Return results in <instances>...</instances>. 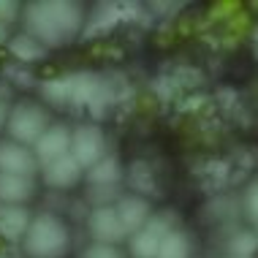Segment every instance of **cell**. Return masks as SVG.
<instances>
[{
  "instance_id": "6da1fadb",
  "label": "cell",
  "mask_w": 258,
  "mask_h": 258,
  "mask_svg": "<svg viewBox=\"0 0 258 258\" xmlns=\"http://www.w3.org/2000/svg\"><path fill=\"white\" fill-rule=\"evenodd\" d=\"M85 25V14L79 3H30L25 6V27L27 36L49 49V46L68 44Z\"/></svg>"
},
{
  "instance_id": "7a4b0ae2",
  "label": "cell",
  "mask_w": 258,
  "mask_h": 258,
  "mask_svg": "<svg viewBox=\"0 0 258 258\" xmlns=\"http://www.w3.org/2000/svg\"><path fill=\"white\" fill-rule=\"evenodd\" d=\"M68 245V226L52 212H41L38 218H33L22 239V247L30 258H60L66 255Z\"/></svg>"
},
{
  "instance_id": "3957f363",
  "label": "cell",
  "mask_w": 258,
  "mask_h": 258,
  "mask_svg": "<svg viewBox=\"0 0 258 258\" xmlns=\"http://www.w3.org/2000/svg\"><path fill=\"white\" fill-rule=\"evenodd\" d=\"M49 125H52L49 114L44 111V106H38V103H33V101L17 103V106L9 111V120H6L11 142L25 144V147L27 144H36Z\"/></svg>"
},
{
  "instance_id": "277c9868",
  "label": "cell",
  "mask_w": 258,
  "mask_h": 258,
  "mask_svg": "<svg viewBox=\"0 0 258 258\" xmlns=\"http://www.w3.org/2000/svg\"><path fill=\"white\" fill-rule=\"evenodd\" d=\"M71 158L85 171L106 158V136L98 125H79L71 134Z\"/></svg>"
},
{
  "instance_id": "5b68a950",
  "label": "cell",
  "mask_w": 258,
  "mask_h": 258,
  "mask_svg": "<svg viewBox=\"0 0 258 258\" xmlns=\"http://www.w3.org/2000/svg\"><path fill=\"white\" fill-rule=\"evenodd\" d=\"M87 226H90V234H93L95 245H111L114 247L117 242H122L125 236V228L120 218H117V209L114 204H106V207H95L87 218Z\"/></svg>"
},
{
  "instance_id": "8992f818",
  "label": "cell",
  "mask_w": 258,
  "mask_h": 258,
  "mask_svg": "<svg viewBox=\"0 0 258 258\" xmlns=\"http://www.w3.org/2000/svg\"><path fill=\"white\" fill-rule=\"evenodd\" d=\"M33 147H36L33 155H36L41 166L52 163V160H60V158L71 155V131L66 125H49Z\"/></svg>"
},
{
  "instance_id": "52a82bcc",
  "label": "cell",
  "mask_w": 258,
  "mask_h": 258,
  "mask_svg": "<svg viewBox=\"0 0 258 258\" xmlns=\"http://www.w3.org/2000/svg\"><path fill=\"white\" fill-rule=\"evenodd\" d=\"M38 171V160L25 144L17 142H0V174H17V177H30Z\"/></svg>"
},
{
  "instance_id": "ba28073f",
  "label": "cell",
  "mask_w": 258,
  "mask_h": 258,
  "mask_svg": "<svg viewBox=\"0 0 258 258\" xmlns=\"http://www.w3.org/2000/svg\"><path fill=\"white\" fill-rule=\"evenodd\" d=\"M117 218H120L125 234H136L139 228H144V223L152 218V209H150V201L131 193V196H120L117 199Z\"/></svg>"
},
{
  "instance_id": "9c48e42d",
  "label": "cell",
  "mask_w": 258,
  "mask_h": 258,
  "mask_svg": "<svg viewBox=\"0 0 258 258\" xmlns=\"http://www.w3.org/2000/svg\"><path fill=\"white\" fill-rule=\"evenodd\" d=\"M139 14V6H128V3H103L98 6V11H95V17L90 19V25L85 27L87 36H101V33L111 30L117 22H122V19H136Z\"/></svg>"
},
{
  "instance_id": "30bf717a",
  "label": "cell",
  "mask_w": 258,
  "mask_h": 258,
  "mask_svg": "<svg viewBox=\"0 0 258 258\" xmlns=\"http://www.w3.org/2000/svg\"><path fill=\"white\" fill-rule=\"evenodd\" d=\"M82 171L85 169H82L71 155H66V158L52 160V163L44 166V182L49 187H57V190H66V187H74L76 182H79Z\"/></svg>"
},
{
  "instance_id": "8fae6325",
  "label": "cell",
  "mask_w": 258,
  "mask_h": 258,
  "mask_svg": "<svg viewBox=\"0 0 258 258\" xmlns=\"http://www.w3.org/2000/svg\"><path fill=\"white\" fill-rule=\"evenodd\" d=\"M27 226H30V212L27 207H14V204H0V236L9 242L25 239Z\"/></svg>"
},
{
  "instance_id": "7c38bea8",
  "label": "cell",
  "mask_w": 258,
  "mask_h": 258,
  "mask_svg": "<svg viewBox=\"0 0 258 258\" xmlns=\"http://www.w3.org/2000/svg\"><path fill=\"white\" fill-rule=\"evenodd\" d=\"M36 187L30 177H17V174H0V204L25 207V201L33 199Z\"/></svg>"
},
{
  "instance_id": "4fadbf2b",
  "label": "cell",
  "mask_w": 258,
  "mask_h": 258,
  "mask_svg": "<svg viewBox=\"0 0 258 258\" xmlns=\"http://www.w3.org/2000/svg\"><path fill=\"white\" fill-rule=\"evenodd\" d=\"M71 82H74V98H71V106H90L98 93L103 90V76L93 74V71H79V74H71Z\"/></svg>"
},
{
  "instance_id": "5bb4252c",
  "label": "cell",
  "mask_w": 258,
  "mask_h": 258,
  "mask_svg": "<svg viewBox=\"0 0 258 258\" xmlns=\"http://www.w3.org/2000/svg\"><path fill=\"white\" fill-rule=\"evenodd\" d=\"M122 179V166L117 158H101L95 166H90L87 169V182L93 187H114L117 182Z\"/></svg>"
},
{
  "instance_id": "9a60e30c",
  "label": "cell",
  "mask_w": 258,
  "mask_h": 258,
  "mask_svg": "<svg viewBox=\"0 0 258 258\" xmlns=\"http://www.w3.org/2000/svg\"><path fill=\"white\" fill-rule=\"evenodd\" d=\"M41 98L52 106H71V98H74V82H71V74L68 76H54V79H46L41 85Z\"/></svg>"
},
{
  "instance_id": "2e32d148",
  "label": "cell",
  "mask_w": 258,
  "mask_h": 258,
  "mask_svg": "<svg viewBox=\"0 0 258 258\" xmlns=\"http://www.w3.org/2000/svg\"><path fill=\"white\" fill-rule=\"evenodd\" d=\"M128 182L136 190V196H155L158 193V182H155V174H152V166L147 160H134L128 166Z\"/></svg>"
},
{
  "instance_id": "e0dca14e",
  "label": "cell",
  "mask_w": 258,
  "mask_h": 258,
  "mask_svg": "<svg viewBox=\"0 0 258 258\" xmlns=\"http://www.w3.org/2000/svg\"><path fill=\"white\" fill-rule=\"evenodd\" d=\"M9 49L19 62H33V60H41L46 54V46L41 44V41H36L33 36H27V33H19L17 38H11Z\"/></svg>"
},
{
  "instance_id": "ac0fdd59",
  "label": "cell",
  "mask_w": 258,
  "mask_h": 258,
  "mask_svg": "<svg viewBox=\"0 0 258 258\" xmlns=\"http://www.w3.org/2000/svg\"><path fill=\"white\" fill-rule=\"evenodd\" d=\"M199 177L204 179L207 187H212V190H218L231 179V163H226V160H207L204 166L199 169Z\"/></svg>"
},
{
  "instance_id": "d6986e66",
  "label": "cell",
  "mask_w": 258,
  "mask_h": 258,
  "mask_svg": "<svg viewBox=\"0 0 258 258\" xmlns=\"http://www.w3.org/2000/svg\"><path fill=\"white\" fill-rule=\"evenodd\" d=\"M128 247H131V255H134V258H158L160 239H158V236H152L147 228H139L136 234H131Z\"/></svg>"
},
{
  "instance_id": "ffe728a7",
  "label": "cell",
  "mask_w": 258,
  "mask_h": 258,
  "mask_svg": "<svg viewBox=\"0 0 258 258\" xmlns=\"http://www.w3.org/2000/svg\"><path fill=\"white\" fill-rule=\"evenodd\" d=\"M190 255V242L182 231H169L160 239L158 258H187Z\"/></svg>"
},
{
  "instance_id": "44dd1931",
  "label": "cell",
  "mask_w": 258,
  "mask_h": 258,
  "mask_svg": "<svg viewBox=\"0 0 258 258\" xmlns=\"http://www.w3.org/2000/svg\"><path fill=\"white\" fill-rule=\"evenodd\" d=\"M258 247V236L255 234H247V231H239L231 239V255L234 258H250Z\"/></svg>"
},
{
  "instance_id": "7402d4cb",
  "label": "cell",
  "mask_w": 258,
  "mask_h": 258,
  "mask_svg": "<svg viewBox=\"0 0 258 258\" xmlns=\"http://www.w3.org/2000/svg\"><path fill=\"white\" fill-rule=\"evenodd\" d=\"M82 258H122V255L117 253V247H111V245H93V247L85 250Z\"/></svg>"
},
{
  "instance_id": "603a6c76",
  "label": "cell",
  "mask_w": 258,
  "mask_h": 258,
  "mask_svg": "<svg viewBox=\"0 0 258 258\" xmlns=\"http://www.w3.org/2000/svg\"><path fill=\"white\" fill-rule=\"evenodd\" d=\"M245 207H247V215L258 223V179L250 185V190H247V196H245Z\"/></svg>"
},
{
  "instance_id": "cb8c5ba5",
  "label": "cell",
  "mask_w": 258,
  "mask_h": 258,
  "mask_svg": "<svg viewBox=\"0 0 258 258\" xmlns=\"http://www.w3.org/2000/svg\"><path fill=\"white\" fill-rule=\"evenodd\" d=\"M17 11H19L17 3H11V0H0V22L3 25L14 22V19H17Z\"/></svg>"
},
{
  "instance_id": "d4e9b609",
  "label": "cell",
  "mask_w": 258,
  "mask_h": 258,
  "mask_svg": "<svg viewBox=\"0 0 258 258\" xmlns=\"http://www.w3.org/2000/svg\"><path fill=\"white\" fill-rule=\"evenodd\" d=\"M114 193H117V185H114V187H93L90 201H95L98 207H106V199H111Z\"/></svg>"
},
{
  "instance_id": "484cf974",
  "label": "cell",
  "mask_w": 258,
  "mask_h": 258,
  "mask_svg": "<svg viewBox=\"0 0 258 258\" xmlns=\"http://www.w3.org/2000/svg\"><path fill=\"white\" fill-rule=\"evenodd\" d=\"M6 76H9V79H14L17 85H30V74L22 71V68H17V66H11L9 71H6Z\"/></svg>"
},
{
  "instance_id": "4316f807",
  "label": "cell",
  "mask_w": 258,
  "mask_h": 258,
  "mask_svg": "<svg viewBox=\"0 0 258 258\" xmlns=\"http://www.w3.org/2000/svg\"><path fill=\"white\" fill-rule=\"evenodd\" d=\"M204 101H207V98H204V95H199V98H187L182 109H185V111H193V109H201V103H204Z\"/></svg>"
},
{
  "instance_id": "83f0119b",
  "label": "cell",
  "mask_w": 258,
  "mask_h": 258,
  "mask_svg": "<svg viewBox=\"0 0 258 258\" xmlns=\"http://www.w3.org/2000/svg\"><path fill=\"white\" fill-rule=\"evenodd\" d=\"M231 11H236V3H220L218 9H215L212 14L218 17V14H231Z\"/></svg>"
},
{
  "instance_id": "f1b7e54d",
  "label": "cell",
  "mask_w": 258,
  "mask_h": 258,
  "mask_svg": "<svg viewBox=\"0 0 258 258\" xmlns=\"http://www.w3.org/2000/svg\"><path fill=\"white\" fill-rule=\"evenodd\" d=\"M6 120H9V114H6V106H3V101H0V128L6 125Z\"/></svg>"
},
{
  "instance_id": "f546056e",
  "label": "cell",
  "mask_w": 258,
  "mask_h": 258,
  "mask_svg": "<svg viewBox=\"0 0 258 258\" xmlns=\"http://www.w3.org/2000/svg\"><path fill=\"white\" fill-rule=\"evenodd\" d=\"M6 38H9V33H6V25H3V22H0V44H3V41H6Z\"/></svg>"
}]
</instances>
